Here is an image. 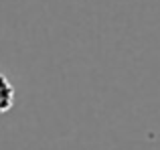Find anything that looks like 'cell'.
<instances>
[{"mask_svg":"<svg viewBox=\"0 0 160 150\" xmlns=\"http://www.w3.org/2000/svg\"><path fill=\"white\" fill-rule=\"evenodd\" d=\"M14 99H16L14 85L10 83V79L4 73H0V114H6V112L12 110Z\"/></svg>","mask_w":160,"mask_h":150,"instance_id":"6da1fadb","label":"cell"}]
</instances>
